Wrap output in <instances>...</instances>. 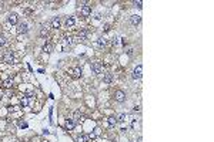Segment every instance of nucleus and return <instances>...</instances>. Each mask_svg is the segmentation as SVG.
<instances>
[{"mask_svg": "<svg viewBox=\"0 0 214 142\" xmlns=\"http://www.w3.org/2000/svg\"><path fill=\"white\" fill-rule=\"evenodd\" d=\"M2 60H3L6 64H13V63H15V56H13V53H11L10 50H7V51H4V53H3Z\"/></svg>", "mask_w": 214, "mask_h": 142, "instance_id": "obj_1", "label": "nucleus"}, {"mask_svg": "<svg viewBox=\"0 0 214 142\" xmlns=\"http://www.w3.org/2000/svg\"><path fill=\"white\" fill-rule=\"evenodd\" d=\"M91 71L94 73V74H102L103 71V64L98 63V61H96V63L91 64Z\"/></svg>", "mask_w": 214, "mask_h": 142, "instance_id": "obj_2", "label": "nucleus"}, {"mask_svg": "<svg viewBox=\"0 0 214 142\" xmlns=\"http://www.w3.org/2000/svg\"><path fill=\"white\" fill-rule=\"evenodd\" d=\"M141 77H143V67L141 65H137V67L134 68V71H133V78L140 80Z\"/></svg>", "mask_w": 214, "mask_h": 142, "instance_id": "obj_3", "label": "nucleus"}, {"mask_svg": "<svg viewBox=\"0 0 214 142\" xmlns=\"http://www.w3.org/2000/svg\"><path fill=\"white\" fill-rule=\"evenodd\" d=\"M70 75H72V78H74V80L80 78V77H81V68H80V67H74L72 71H70Z\"/></svg>", "mask_w": 214, "mask_h": 142, "instance_id": "obj_4", "label": "nucleus"}, {"mask_svg": "<svg viewBox=\"0 0 214 142\" xmlns=\"http://www.w3.org/2000/svg\"><path fill=\"white\" fill-rule=\"evenodd\" d=\"M114 99H116L117 102H124V99H126V94L123 91H116L114 92Z\"/></svg>", "mask_w": 214, "mask_h": 142, "instance_id": "obj_5", "label": "nucleus"}, {"mask_svg": "<svg viewBox=\"0 0 214 142\" xmlns=\"http://www.w3.org/2000/svg\"><path fill=\"white\" fill-rule=\"evenodd\" d=\"M27 23H20V24L17 26V33L19 34H26L27 33Z\"/></svg>", "mask_w": 214, "mask_h": 142, "instance_id": "obj_6", "label": "nucleus"}, {"mask_svg": "<svg viewBox=\"0 0 214 142\" xmlns=\"http://www.w3.org/2000/svg\"><path fill=\"white\" fill-rule=\"evenodd\" d=\"M9 23H10V24H17V21H19V16L16 13H10L9 14Z\"/></svg>", "mask_w": 214, "mask_h": 142, "instance_id": "obj_7", "label": "nucleus"}, {"mask_svg": "<svg viewBox=\"0 0 214 142\" xmlns=\"http://www.w3.org/2000/svg\"><path fill=\"white\" fill-rule=\"evenodd\" d=\"M74 127H76V122H74L73 119H67V121H66V129H67V131H73Z\"/></svg>", "mask_w": 214, "mask_h": 142, "instance_id": "obj_8", "label": "nucleus"}, {"mask_svg": "<svg viewBox=\"0 0 214 142\" xmlns=\"http://www.w3.org/2000/svg\"><path fill=\"white\" fill-rule=\"evenodd\" d=\"M90 14H91L90 6H83V9H81V16H84V17H89Z\"/></svg>", "mask_w": 214, "mask_h": 142, "instance_id": "obj_9", "label": "nucleus"}, {"mask_svg": "<svg viewBox=\"0 0 214 142\" xmlns=\"http://www.w3.org/2000/svg\"><path fill=\"white\" fill-rule=\"evenodd\" d=\"M60 24H62L60 17H54L53 20H51V27H53V28H59V27H60Z\"/></svg>", "mask_w": 214, "mask_h": 142, "instance_id": "obj_10", "label": "nucleus"}, {"mask_svg": "<svg viewBox=\"0 0 214 142\" xmlns=\"http://www.w3.org/2000/svg\"><path fill=\"white\" fill-rule=\"evenodd\" d=\"M130 21H131V24L137 26L138 23L141 21V17H140V16H131V17H130Z\"/></svg>", "mask_w": 214, "mask_h": 142, "instance_id": "obj_11", "label": "nucleus"}, {"mask_svg": "<svg viewBox=\"0 0 214 142\" xmlns=\"http://www.w3.org/2000/svg\"><path fill=\"white\" fill-rule=\"evenodd\" d=\"M103 81H104L106 84H110V82L113 81V74H110V73L104 74V77H103Z\"/></svg>", "mask_w": 214, "mask_h": 142, "instance_id": "obj_12", "label": "nucleus"}, {"mask_svg": "<svg viewBox=\"0 0 214 142\" xmlns=\"http://www.w3.org/2000/svg\"><path fill=\"white\" fill-rule=\"evenodd\" d=\"M87 141H89V136L87 135H84V134H80L76 138V142H87Z\"/></svg>", "mask_w": 214, "mask_h": 142, "instance_id": "obj_13", "label": "nucleus"}, {"mask_svg": "<svg viewBox=\"0 0 214 142\" xmlns=\"http://www.w3.org/2000/svg\"><path fill=\"white\" fill-rule=\"evenodd\" d=\"M43 51H46V53H51L53 51V44L51 43H46L43 46Z\"/></svg>", "mask_w": 214, "mask_h": 142, "instance_id": "obj_14", "label": "nucleus"}, {"mask_svg": "<svg viewBox=\"0 0 214 142\" xmlns=\"http://www.w3.org/2000/svg\"><path fill=\"white\" fill-rule=\"evenodd\" d=\"M30 98H32V92H29V94L26 95V98H23V99H22V105H23V106H27V105H29Z\"/></svg>", "mask_w": 214, "mask_h": 142, "instance_id": "obj_15", "label": "nucleus"}, {"mask_svg": "<svg viewBox=\"0 0 214 142\" xmlns=\"http://www.w3.org/2000/svg\"><path fill=\"white\" fill-rule=\"evenodd\" d=\"M74 23H76L74 17H67V19H66V26H67V27H72V26H74Z\"/></svg>", "mask_w": 214, "mask_h": 142, "instance_id": "obj_16", "label": "nucleus"}, {"mask_svg": "<svg viewBox=\"0 0 214 142\" xmlns=\"http://www.w3.org/2000/svg\"><path fill=\"white\" fill-rule=\"evenodd\" d=\"M97 46L98 47H106V46H107V40H106L104 37H100L98 41H97Z\"/></svg>", "mask_w": 214, "mask_h": 142, "instance_id": "obj_17", "label": "nucleus"}, {"mask_svg": "<svg viewBox=\"0 0 214 142\" xmlns=\"http://www.w3.org/2000/svg\"><path fill=\"white\" fill-rule=\"evenodd\" d=\"M84 118V115L81 112H80V111H76V112H74V119L73 121H81Z\"/></svg>", "mask_w": 214, "mask_h": 142, "instance_id": "obj_18", "label": "nucleus"}, {"mask_svg": "<svg viewBox=\"0 0 214 142\" xmlns=\"http://www.w3.org/2000/svg\"><path fill=\"white\" fill-rule=\"evenodd\" d=\"M107 124H109V127H114V125L117 124V118L116 117H110L109 121H107Z\"/></svg>", "mask_w": 214, "mask_h": 142, "instance_id": "obj_19", "label": "nucleus"}, {"mask_svg": "<svg viewBox=\"0 0 214 142\" xmlns=\"http://www.w3.org/2000/svg\"><path fill=\"white\" fill-rule=\"evenodd\" d=\"M47 34H49V28H47V26H43V27H41V30H40V36H41V37H46Z\"/></svg>", "mask_w": 214, "mask_h": 142, "instance_id": "obj_20", "label": "nucleus"}, {"mask_svg": "<svg viewBox=\"0 0 214 142\" xmlns=\"http://www.w3.org/2000/svg\"><path fill=\"white\" fill-rule=\"evenodd\" d=\"M86 36H87V31H86V30H83L81 33H79V37H80L81 40H84V39H86Z\"/></svg>", "mask_w": 214, "mask_h": 142, "instance_id": "obj_21", "label": "nucleus"}, {"mask_svg": "<svg viewBox=\"0 0 214 142\" xmlns=\"http://www.w3.org/2000/svg\"><path fill=\"white\" fill-rule=\"evenodd\" d=\"M134 6L138 7V9H141V7H143V2H141V0H136V2H134Z\"/></svg>", "mask_w": 214, "mask_h": 142, "instance_id": "obj_22", "label": "nucleus"}, {"mask_svg": "<svg viewBox=\"0 0 214 142\" xmlns=\"http://www.w3.org/2000/svg\"><path fill=\"white\" fill-rule=\"evenodd\" d=\"M6 44V37L4 36H0V47H3Z\"/></svg>", "mask_w": 214, "mask_h": 142, "instance_id": "obj_23", "label": "nucleus"}, {"mask_svg": "<svg viewBox=\"0 0 214 142\" xmlns=\"http://www.w3.org/2000/svg\"><path fill=\"white\" fill-rule=\"evenodd\" d=\"M64 43H66V44H69V46H72V44H73L72 37H64Z\"/></svg>", "mask_w": 214, "mask_h": 142, "instance_id": "obj_24", "label": "nucleus"}, {"mask_svg": "<svg viewBox=\"0 0 214 142\" xmlns=\"http://www.w3.org/2000/svg\"><path fill=\"white\" fill-rule=\"evenodd\" d=\"M126 118H127L126 114H121V115L119 117V122H124V121H126Z\"/></svg>", "mask_w": 214, "mask_h": 142, "instance_id": "obj_25", "label": "nucleus"}, {"mask_svg": "<svg viewBox=\"0 0 214 142\" xmlns=\"http://www.w3.org/2000/svg\"><path fill=\"white\" fill-rule=\"evenodd\" d=\"M4 87H6V88H9V87H11V80H10V78L4 81Z\"/></svg>", "mask_w": 214, "mask_h": 142, "instance_id": "obj_26", "label": "nucleus"}, {"mask_svg": "<svg viewBox=\"0 0 214 142\" xmlns=\"http://www.w3.org/2000/svg\"><path fill=\"white\" fill-rule=\"evenodd\" d=\"M110 28H111V26H110V24H104V27H103V31L107 33V31H110Z\"/></svg>", "mask_w": 214, "mask_h": 142, "instance_id": "obj_27", "label": "nucleus"}, {"mask_svg": "<svg viewBox=\"0 0 214 142\" xmlns=\"http://www.w3.org/2000/svg\"><path fill=\"white\" fill-rule=\"evenodd\" d=\"M19 125H20L22 128H27V124H26L24 121H19Z\"/></svg>", "mask_w": 214, "mask_h": 142, "instance_id": "obj_28", "label": "nucleus"}, {"mask_svg": "<svg viewBox=\"0 0 214 142\" xmlns=\"http://www.w3.org/2000/svg\"><path fill=\"white\" fill-rule=\"evenodd\" d=\"M96 134V136H98V135H100V128H94V131H93Z\"/></svg>", "mask_w": 214, "mask_h": 142, "instance_id": "obj_29", "label": "nucleus"}, {"mask_svg": "<svg viewBox=\"0 0 214 142\" xmlns=\"http://www.w3.org/2000/svg\"><path fill=\"white\" fill-rule=\"evenodd\" d=\"M133 110H134V111H136V112H138V111H140V106H138V105H136V106H134V108H133Z\"/></svg>", "mask_w": 214, "mask_h": 142, "instance_id": "obj_30", "label": "nucleus"}]
</instances>
